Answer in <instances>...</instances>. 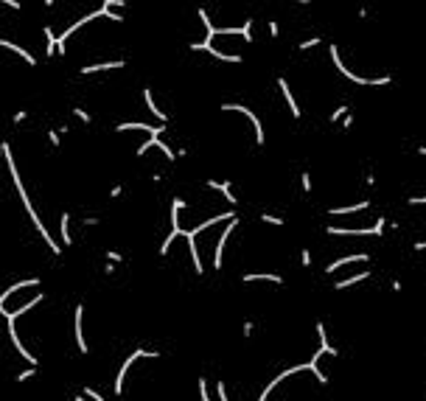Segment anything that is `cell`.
Instances as JSON below:
<instances>
[{
  "instance_id": "1",
  "label": "cell",
  "mask_w": 426,
  "mask_h": 401,
  "mask_svg": "<svg viewBox=\"0 0 426 401\" xmlns=\"http://www.w3.org/2000/svg\"><path fill=\"white\" fill-rule=\"evenodd\" d=\"M3 157H6V166H9L11 182H14V188H17V197H20L22 208L28 211V219L34 222V227H37V233H39V236L45 239V244H48V250H51L54 256H62V244H59V241H56L54 236L48 233V227L42 224V219H39V213H37V208H34L31 197H28V191H25V185H22V177H20V171H17V163H14V155H11L9 143H3Z\"/></svg>"
},
{
  "instance_id": "2",
  "label": "cell",
  "mask_w": 426,
  "mask_h": 401,
  "mask_svg": "<svg viewBox=\"0 0 426 401\" xmlns=\"http://www.w3.org/2000/svg\"><path fill=\"white\" fill-rule=\"evenodd\" d=\"M328 51H331V62H334V67L348 79V81H353V84H362V87H384V84H392V76H379V79L356 76V73H353V70H348V65L342 62V59H339V48H336V45H331Z\"/></svg>"
},
{
  "instance_id": "3",
  "label": "cell",
  "mask_w": 426,
  "mask_h": 401,
  "mask_svg": "<svg viewBox=\"0 0 426 401\" xmlns=\"http://www.w3.org/2000/svg\"><path fill=\"white\" fill-rule=\"evenodd\" d=\"M143 357H146V359H157V357H163V354H160V351H146V348H135L132 354L123 359V365L118 368V376H115V384H112V387H115V396H123V381H126V373L132 370V365L137 362V359H143Z\"/></svg>"
},
{
  "instance_id": "4",
  "label": "cell",
  "mask_w": 426,
  "mask_h": 401,
  "mask_svg": "<svg viewBox=\"0 0 426 401\" xmlns=\"http://www.w3.org/2000/svg\"><path fill=\"white\" fill-rule=\"evenodd\" d=\"M384 227H387V216H379L373 227H334V224H328L325 233L328 236H381Z\"/></svg>"
},
{
  "instance_id": "5",
  "label": "cell",
  "mask_w": 426,
  "mask_h": 401,
  "mask_svg": "<svg viewBox=\"0 0 426 401\" xmlns=\"http://www.w3.org/2000/svg\"><path fill=\"white\" fill-rule=\"evenodd\" d=\"M182 208H185V202H182V200H171V230H168L166 241L160 244V256H166L168 247H171V241H174L177 236H182V227H179V211H182Z\"/></svg>"
},
{
  "instance_id": "6",
  "label": "cell",
  "mask_w": 426,
  "mask_h": 401,
  "mask_svg": "<svg viewBox=\"0 0 426 401\" xmlns=\"http://www.w3.org/2000/svg\"><path fill=\"white\" fill-rule=\"evenodd\" d=\"M222 110H224V112H241V115H247V118L252 121V126H255V143H258V146H264V143H267V135H264V123H261V118H258L255 112L250 110V107H244V104H222Z\"/></svg>"
},
{
  "instance_id": "7",
  "label": "cell",
  "mask_w": 426,
  "mask_h": 401,
  "mask_svg": "<svg viewBox=\"0 0 426 401\" xmlns=\"http://www.w3.org/2000/svg\"><path fill=\"white\" fill-rule=\"evenodd\" d=\"M303 370H311V365H309V362H303V365H291V368L280 370L278 376H275V379H272V381H269V384H267V387L261 390V396H258V401H267L269 396H272V390L278 387V384H283V381L289 379V376H294V373H303Z\"/></svg>"
},
{
  "instance_id": "8",
  "label": "cell",
  "mask_w": 426,
  "mask_h": 401,
  "mask_svg": "<svg viewBox=\"0 0 426 401\" xmlns=\"http://www.w3.org/2000/svg\"><path fill=\"white\" fill-rule=\"evenodd\" d=\"M235 227H238V216L227 222V227H224L222 239L216 241V253H213V269H222V261H224V244H227V239H230V233H233Z\"/></svg>"
},
{
  "instance_id": "9",
  "label": "cell",
  "mask_w": 426,
  "mask_h": 401,
  "mask_svg": "<svg viewBox=\"0 0 426 401\" xmlns=\"http://www.w3.org/2000/svg\"><path fill=\"white\" fill-rule=\"evenodd\" d=\"M81 320H84V306L78 303L76 309H73V337H76L78 354H87L90 345H87V340H84V331H81Z\"/></svg>"
},
{
  "instance_id": "10",
  "label": "cell",
  "mask_w": 426,
  "mask_h": 401,
  "mask_svg": "<svg viewBox=\"0 0 426 401\" xmlns=\"http://www.w3.org/2000/svg\"><path fill=\"white\" fill-rule=\"evenodd\" d=\"M132 129H137V132H146L149 138H160V132H163L166 126H163V123H160V126H155V123H140V121L118 123V126H115V132H132Z\"/></svg>"
},
{
  "instance_id": "11",
  "label": "cell",
  "mask_w": 426,
  "mask_h": 401,
  "mask_svg": "<svg viewBox=\"0 0 426 401\" xmlns=\"http://www.w3.org/2000/svg\"><path fill=\"white\" fill-rule=\"evenodd\" d=\"M191 51H208L213 59H219V62H235V65L244 59L241 54H224V51H219V48H213V45H202V42H191Z\"/></svg>"
},
{
  "instance_id": "12",
  "label": "cell",
  "mask_w": 426,
  "mask_h": 401,
  "mask_svg": "<svg viewBox=\"0 0 426 401\" xmlns=\"http://www.w3.org/2000/svg\"><path fill=\"white\" fill-rule=\"evenodd\" d=\"M278 90H280V96H283V101H286V107H289L291 118H294V121H300L303 110L297 107V101H294V96H291V90H289V81H286L283 76H278Z\"/></svg>"
},
{
  "instance_id": "13",
  "label": "cell",
  "mask_w": 426,
  "mask_h": 401,
  "mask_svg": "<svg viewBox=\"0 0 426 401\" xmlns=\"http://www.w3.org/2000/svg\"><path fill=\"white\" fill-rule=\"evenodd\" d=\"M365 261H370L368 253H353V256H342V258H336V261H331V264L325 267V275L336 272V269H339V267H345V264H365Z\"/></svg>"
},
{
  "instance_id": "14",
  "label": "cell",
  "mask_w": 426,
  "mask_h": 401,
  "mask_svg": "<svg viewBox=\"0 0 426 401\" xmlns=\"http://www.w3.org/2000/svg\"><path fill=\"white\" fill-rule=\"evenodd\" d=\"M28 286H39V278H25V281H17V283H11L9 289L0 295V309L6 306V301H9L11 295H17L20 289H28Z\"/></svg>"
},
{
  "instance_id": "15",
  "label": "cell",
  "mask_w": 426,
  "mask_h": 401,
  "mask_svg": "<svg viewBox=\"0 0 426 401\" xmlns=\"http://www.w3.org/2000/svg\"><path fill=\"white\" fill-rule=\"evenodd\" d=\"M118 67H126V62H123V59H115V62H96V65L81 67V76H93V73H101V70H118Z\"/></svg>"
},
{
  "instance_id": "16",
  "label": "cell",
  "mask_w": 426,
  "mask_h": 401,
  "mask_svg": "<svg viewBox=\"0 0 426 401\" xmlns=\"http://www.w3.org/2000/svg\"><path fill=\"white\" fill-rule=\"evenodd\" d=\"M0 48H6V51H11V54H17L22 62H25V65H31V67L37 65V56L28 54V51H25V48H20V45H14L11 40H0Z\"/></svg>"
},
{
  "instance_id": "17",
  "label": "cell",
  "mask_w": 426,
  "mask_h": 401,
  "mask_svg": "<svg viewBox=\"0 0 426 401\" xmlns=\"http://www.w3.org/2000/svg\"><path fill=\"white\" fill-rule=\"evenodd\" d=\"M205 185H208V188H213V191H222V197L230 202V205H235V202H238V197H233V188H230V182H227V180H208Z\"/></svg>"
},
{
  "instance_id": "18",
  "label": "cell",
  "mask_w": 426,
  "mask_h": 401,
  "mask_svg": "<svg viewBox=\"0 0 426 401\" xmlns=\"http://www.w3.org/2000/svg\"><path fill=\"white\" fill-rule=\"evenodd\" d=\"M143 101H146V107H149V112H152V115H155V118H157L160 123H166V121H168V115H166L163 110H160V107H157L155 93H152L149 87H143Z\"/></svg>"
},
{
  "instance_id": "19",
  "label": "cell",
  "mask_w": 426,
  "mask_h": 401,
  "mask_svg": "<svg viewBox=\"0 0 426 401\" xmlns=\"http://www.w3.org/2000/svg\"><path fill=\"white\" fill-rule=\"evenodd\" d=\"M317 337H320V348H323L325 357H339V348H334L328 342V331H325V323H317Z\"/></svg>"
},
{
  "instance_id": "20",
  "label": "cell",
  "mask_w": 426,
  "mask_h": 401,
  "mask_svg": "<svg viewBox=\"0 0 426 401\" xmlns=\"http://www.w3.org/2000/svg\"><path fill=\"white\" fill-rule=\"evenodd\" d=\"M368 278H370V272H356V275H350V278H345V281H336L334 289L342 292V289H348V286H356V283H362V281H368Z\"/></svg>"
},
{
  "instance_id": "21",
  "label": "cell",
  "mask_w": 426,
  "mask_h": 401,
  "mask_svg": "<svg viewBox=\"0 0 426 401\" xmlns=\"http://www.w3.org/2000/svg\"><path fill=\"white\" fill-rule=\"evenodd\" d=\"M244 283H252V281H269V283H278V286H283V278L280 275H267V272H250V275H244Z\"/></svg>"
},
{
  "instance_id": "22",
  "label": "cell",
  "mask_w": 426,
  "mask_h": 401,
  "mask_svg": "<svg viewBox=\"0 0 426 401\" xmlns=\"http://www.w3.org/2000/svg\"><path fill=\"white\" fill-rule=\"evenodd\" d=\"M370 202L368 200H362V202H356V205H348V208H331V216H348V213H359V211H365Z\"/></svg>"
},
{
  "instance_id": "23",
  "label": "cell",
  "mask_w": 426,
  "mask_h": 401,
  "mask_svg": "<svg viewBox=\"0 0 426 401\" xmlns=\"http://www.w3.org/2000/svg\"><path fill=\"white\" fill-rule=\"evenodd\" d=\"M42 34H45V56L51 59V56L56 54V34H54V28H51V25H45Z\"/></svg>"
},
{
  "instance_id": "24",
  "label": "cell",
  "mask_w": 426,
  "mask_h": 401,
  "mask_svg": "<svg viewBox=\"0 0 426 401\" xmlns=\"http://www.w3.org/2000/svg\"><path fill=\"white\" fill-rule=\"evenodd\" d=\"M59 236H62V244H70V213L59 216Z\"/></svg>"
},
{
  "instance_id": "25",
  "label": "cell",
  "mask_w": 426,
  "mask_h": 401,
  "mask_svg": "<svg viewBox=\"0 0 426 401\" xmlns=\"http://www.w3.org/2000/svg\"><path fill=\"white\" fill-rule=\"evenodd\" d=\"M258 222L275 224V227H283V222H286V219H280V216H275V213H258Z\"/></svg>"
},
{
  "instance_id": "26",
  "label": "cell",
  "mask_w": 426,
  "mask_h": 401,
  "mask_svg": "<svg viewBox=\"0 0 426 401\" xmlns=\"http://www.w3.org/2000/svg\"><path fill=\"white\" fill-rule=\"evenodd\" d=\"M241 40L244 42H252V17H247L244 25H241Z\"/></svg>"
},
{
  "instance_id": "27",
  "label": "cell",
  "mask_w": 426,
  "mask_h": 401,
  "mask_svg": "<svg viewBox=\"0 0 426 401\" xmlns=\"http://www.w3.org/2000/svg\"><path fill=\"white\" fill-rule=\"evenodd\" d=\"M345 115H350V110H348V104H342V107H336V110L331 112V123H339Z\"/></svg>"
},
{
  "instance_id": "28",
  "label": "cell",
  "mask_w": 426,
  "mask_h": 401,
  "mask_svg": "<svg viewBox=\"0 0 426 401\" xmlns=\"http://www.w3.org/2000/svg\"><path fill=\"white\" fill-rule=\"evenodd\" d=\"M34 376H37V368H25V370H20V373L14 376V381H20V384H22V381L34 379Z\"/></svg>"
},
{
  "instance_id": "29",
  "label": "cell",
  "mask_w": 426,
  "mask_h": 401,
  "mask_svg": "<svg viewBox=\"0 0 426 401\" xmlns=\"http://www.w3.org/2000/svg\"><path fill=\"white\" fill-rule=\"evenodd\" d=\"M157 140H160V138H146V143H140V146H137V152H135V155H137V157H143L146 152H149V149H152V146L157 143Z\"/></svg>"
},
{
  "instance_id": "30",
  "label": "cell",
  "mask_w": 426,
  "mask_h": 401,
  "mask_svg": "<svg viewBox=\"0 0 426 401\" xmlns=\"http://www.w3.org/2000/svg\"><path fill=\"white\" fill-rule=\"evenodd\" d=\"M73 115H76L81 123H93V115H90L87 110H81V107H73Z\"/></svg>"
},
{
  "instance_id": "31",
  "label": "cell",
  "mask_w": 426,
  "mask_h": 401,
  "mask_svg": "<svg viewBox=\"0 0 426 401\" xmlns=\"http://www.w3.org/2000/svg\"><path fill=\"white\" fill-rule=\"evenodd\" d=\"M81 396H84V399H90V401H104V396H101L96 387H84V390H81Z\"/></svg>"
},
{
  "instance_id": "32",
  "label": "cell",
  "mask_w": 426,
  "mask_h": 401,
  "mask_svg": "<svg viewBox=\"0 0 426 401\" xmlns=\"http://www.w3.org/2000/svg\"><path fill=\"white\" fill-rule=\"evenodd\" d=\"M320 42H323V37H311V40H303L297 48H300V51H309V48H317Z\"/></svg>"
},
{
  "instance_id": "33",
  "label": "cell",
  "mask_w": 426,
  "mask_h": 401,
  "mask_svg": "<svg viewBox=\"0 0 426 401\" xmlns=\"http://www.w3.org/2000/svg\"><path fill=\"white\" fill-rule=\"evenodd\" d=\"M199 399L202 401H213L211 393H208V379H199Z\"/></svg>"
},
{
  "instance_id": "34",
  "label": "cell",
  "mask_w": 426,
  "mask_h": 401,
  "mask_svg": "<svg viewBox=\"0 0 426 401\" xmlns=\"http://www.w3.org/2000/svg\"><path fill=\"white\" fill-rule=\"evenodd\" d=\"M48 140H51V146H54V149H59V143H62V135L56 132V129H48Z\"/></svg>"
},
{
  "instance_id": "35",
  "label": "cell",
  "mask_w": 426,
  "mask_h": 401,
  "mask_svg": "<svg viewBox=\"0 0 426 401\" xmlns=\"http://www.w3.org/2000/svg\"><path fill=\"white\" fill-rule=\"evenodd\" d=\"M216 396H219V401H230V399H227V387H224V381H216Z\"/></svg>"
},
{
  "instance_id": "36",
  "label": "cell",
  "mask_w": 426,
  "mask_h": 401,
  "mask_svg": "<svg viewBox=\"0 0 426 401\" xmlns=\"http://www.w3.org/2000/svg\"><path fill=\"white\" fill-rule=\"evenodd\" d=\"M300 182H303V191L309 194V191H311V174H309V171H303V174H300Z\"/></svg>"
},
{
  "instance_id": "37",
  "label": "cell",
  "mask_w": 426,
  "mask_h": 401,
  "mask_svg": "<svg viewBox=\"0 0 426 401\" xmlns=\"http://www.w3.org/2000/svg\"><path fill=\"white\" fill-rule=\"evenodd\" d=\"M252 331H255V323H252V320H247V323L241 325V334H244V337H252Z\"/></svg>"
},
{
  "instance_id": "38",
  "label": "cell",
  "mask_w": 426,
  "mask_h": 401,
  "mask_svg": "<svg viewBox=\"0 0 426 401\" xmlns=\"http://www.w3.org/2000/svg\"><path fill=\"white\" fill-rule=\"evenodd\" d=\"M300 264L303 267H311V250H303L300 253Z\"/></svg>"
},
{
  "instance_id": "39",
  "label": "cell",
  "mask_w": 426,
  "mask_h": 401,
  "mask_svg": "<svg viewBox=\"0 0 426 401\" xmlns=\"http://www.w3.org/2000/svg\"><path fill=\"white\" fill-rule=\"evenodd\" d=\"M107 261L118 264V261H123V256H121V253H115V250H107Z\"/></svg>"
},
{
  "instance_id": "40",
  "label": "cell",
  "mask_w": 426,
  "mask_h": 401,
  "mask_svg": "<svg viewBox=\"0 0 426 401\" xmlns=\"http://www.w3.org/2000/svg\"><path fill=\"white\" fill-rule=\"evenodd\" d=\"M407 205H426V197H407Z\"/></svg>"
},
{
  "instance_id": "41",
  "label": "cell",
  "mask_w": 426,
  "mask_h": 401,
  "mask_svg": "<svg viewBox=\"0 0 426 401\" xmlns=\"http://www.w3.org/2000/svg\"><path fill=\"white\" fill-rule=\"evenodd\" d=\"M3 6H9V9H14V11H20V9H22V3H20V0H3Z\"/></svg>"
},
{
  "instance_id": "42",
  "label": "cell",
  "mask_w": 426,
  "mask_h": 401,
  "mask_svg": "<svg viewBox=\"0 0 426 401\" xmlns=\"http://www.w3.org/2000/svg\"><path fill=\"white\" fill-rule=\"evenodd\" d=\"M25 118H28V112H25V110H17V112H14V123H22Z\"/></svg>"
},
{
  "instance_id": "43",
  "label": "cell",
  "mask_w": 426,
  "mask_h": 401,
  "mask_svg": "<svg viewBox=\"0 0 426 401\" xmlns=\"http://www.w3.org/2000/svg\"><path fill=\"white\" fill-rule=\"evenodd\" d=\"M278 34H280V25L272 20V22H269V37H278Z\"/></svg>"
},
{
  "instance_id": "44",
  "label": "cell",
  "mask_w": 426,
  "mask_h": 401,
  "mask_svg": "<svg viewBox=\"0 0 426 401\" xmlns=\"http://www.w3.org/2000/svg\"><path fill=\"white\" fill-rule=\"evenodd\" d=\"M84 222V227H96L98 224V216H87V219H81Z\"/></svg>"
},
{
  "instance_id": "45",
  "label": "cell",
  "mask_w": 426,
  "mask_h": 401,
  "mask_svg": "<svg viewBox=\"0 0 426 401\" xmlns=\"http://www.w3.org/2000/svg\"><path fill=\"white\" fill-rule=\"evenodd\" d=\"M350 126H353V115H345V118H342V129H345V132H348Z\"/></svg>"
},
{
  "instance_id": "46",
  "label": "cell",
  "mask_w": 426,
  "mask_h": 401,
  "mask_svg": "<svg viewBox=\"0 0 426 401\" xmlns=\"http://www.w3.org/2000/svg\"><path fill=\"white\" fill-rule=\"evenodd\" d=\"M390 289H392V292H401V289H404V283H401L398 278H392V281H390Z\"/></svg>"
},
{
  "instance_id": "47",
  "label": "cell",
  "mask_w": 426,
  "mask_h": 401,
  "mask_svg": "<svg viewBox=\"0 0 426 401\" xmlns=\"http://www.w3.org/2000/svg\"><path fill=\"white\" fill-rule=\"evenodd\" d=\"M365 182L373 188V185H376V174H373V171H368V174H365Z\"/></svg>"
},
{
  "instance_id": "48",
  "label": "cell",
  "mask_w": 426,
  "mask_h": 401,
  "mask_svg": "<svg viewBox=\"0 0 426 401\" xmlns=\"http://www.w3.org/2000/svg\"><path fill=\"white\" fill-rule=\"evenodd\" d=\"M121 194H123V185H112L110 197H121Z\"/></svg>"
},
{
  "instance_id": "49",
  "label": "cell",
  "mask_w": 426,
  "mask_h": 401,
  "mask_svg": "<svg viewBox=\"0 0 426 401\" xmlns=\"http://www.w3.org/2000/svg\"><path fill=\"white\" fill-rule=\"evenodd\" d=\"M412 247H415V253H421V250H426V241H415Z\"/></svg>"
},
{
  "instance_id": "50",
  "label": "cell",
  "mask_w": 426,
  "mask_h": 401,
  "mask_svg": "<svg viewBox=\"0 0 426 401\" xmlns=\"http://www.w3.org/2000/svg\"><path fill=\"white\" fill-rule=\"evenodd\" d=\"M415 155H421V157H426V146H415Z\"/></svg>"
},
{
  "instance_id": "51",
  "label": "cell",
  "mask_w": 426,
  "mask_h": 401,
  "mask_svg": "<svg viewBox=\"0 0 426 401\" xmlns=\"http://www.w3.org/2000/svg\"><path fill=\"white\" fill-rule=\"evenodd\" d=\"M73 401H90V399H84V396H76V399H73Z\"/></svg>"
},
{
  "instance_id": "52",
  "label": "cell",
  "mask_w": 426,
  "mask_h": 401,
  "mask_svg": "<svg viewBox=\"0 0 426 401\" xmlns=\"http://www.w3.org/2000/svg\"><path fill=\"white\" fill-rule=\"evenodd\" d=\"M0 157H3V143H0Z\"/></svg>"
}]
</instances>
